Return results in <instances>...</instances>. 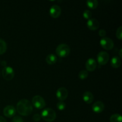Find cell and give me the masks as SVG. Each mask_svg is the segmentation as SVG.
I'll list each match as a JSON object with an SVG mask.
<instances>
[{
  "mask_svg": "<svg viewBox=\"0 0 122 122\" xmlns=\"http://www.w3.org/2000/svg\"><path fill=\"white\" fill-rule=\"evenodd\" d=\"M68 94L69 92L67 89L64 87L58 88L56 92V97L60 101H64L67 98Z\"/></svg>",
  "mask_w": 122,
  "mask_h": 122,
  "instance_id": "ba28073f",
  "label": "cell"
},
{
  "mask_svg": "<svg viewBox=\"0 0 122 122\" xmlns=\"http://www.w3.org/2000/svg\"><path fill=\"white\" fill-rule=\"evenodd\" d=\"M61 13V8L58 5H53L50 9V14L52 18H58Z\"/></svg>",
  "mask_w": 122,
  "mask_h": 122,
  "instance_id": "30bf717a",
  "label": "cell"
},
{
  "mask_svg": "<svg viewBox=\"0 0 122 122\" xmlns=\"http://www.w3.org/2000/svg\"><path fill=\"white\" fill-rule=\"evenodd\" d=\"M83 17L86 19H90L92 17V12L90 10H86L83 13Z\"/></svg>",
  "mask_w": 122,
  "mask_h": 122,
  "instance_id": "44dd1931",
  "label": "cell"
},
{
  "mask_svg": "<svg viewBox=\"0 0 122 122\" xmlns=\"http://www.w3.org/2000/svg\"><path fill=\"white\" fill-rule=\"evenodd\" d=\"M88 75H89V73H88V71L87 70H83L79 71V73L78 74V77L81 79L83 80L85 79H86L88 77Z\"/></svg>",
  "mask_w": 122,
  "mask_h": 122,
  "instance_id": "ffe728a7",
  "label": "cell"
},
{
  "mask_svg": "<svg viewBox=\"0 0 122 122\" xmlns=\"http://www.w3.org/2000/svg\"><path fill=\"white\" fill-rule=\"evenodd\" d=\"M0 63H1V61H0Z\"/></svg>",
  "mask_w": 122,
  "mask_h": 122,
  "instance_id": "f546056e",
  "label": "cell"
},
{
  "mask_svg": "<svg viewBox=\"0 0 122 122\" xmlns=\"http://www.w3.org/2000/svg\"><path fill=\"white\" fill-rule=\"evenodd\" d=\"M119 58H122V49L120 48L119 51Z\"/></svg>",
  "mask_w": 122,
  "mask_h": 122,
  "instance_id": "f1b7e54d",
  "label": "cell"
},
{
  "mask_svg": "<svg viewBox=\"0 0 122 122\" xmlns=\"http://www.w3.org/2000/svg\"><path fill=\"white\" fill-rule=\"evenodd\" d=\"M116 37L120 40L122 39V26L118 27L116 31Z\"/></svg>",
  "mask_w": 122,
  "mask_h": 122,
  "instance_id": "603a6c76",
  "label": "cell"
},
{
  "mask_svg": "<svg viewBox=\"0 0 122 122\" xmlns=\"http://www.w3.org/2000/svg\"><path fill=\"white\" fill-rule=\"evenodd\" d=\"M1 65H2V66H3L4 67H5L7 66V62L5 61H2L1 62Z\"/></svg>",
  "mask_w": 122,
  "mask_h": 122,
  "instance_id": "4316f807",
  "label": "cell"
},
{
  "mask_svg": "<svg viewBox=\"0 0 122 122\" xmlns=\"http://www.w3.org/2000/svg\"><path fill=\"white\" fill-rule=\"evenodd\" d=\"M33 120H34L35 122H39V120L41 119V116L40 114H35L33 116V117H32Z\"/></svg>",
  "mask_w": 122,
  "mask_h": 122,
  "instance_id": "d4e9b609",
  "label": "cell"
},
{
  "mask_svg": "<svg viewBox=\"0 0 122 122\" xmlns=\"http://www.w3.org/2000/svg\"><path fill=\"white\" fill-rule=\"evenodd\" d=\"M109 54L106 51H101L97 55V61L100 65H105L109 60Z\"/></svg>",
  "mask_w": 122,
  "mask_h": 122,
  "instance_id": "52a82bcc",
  "label": "cell"
},
{
  "mask_svg": "<svg viewBox=\"0 0 122 122\" xmlns=\"http://www.w3.org/2000/svg\"><path fill=\"white\" fill-rule=\"evenodd\" d=\"M17 111L21 116H29L33 112V107L31 102L27 99L20 100L17 104Z\"/></svg>",
  "mask_w": 122,
  "mask_h": 122,
  "instance_id": "6da1fadb",
  "label": "cell"
},
{
  "mask_svg": "<svg viewBox=\"0 0 122 122\" xmlns=\"http://www.w3.org/2000/svg\"><path fill=\"white\" fill-rule=\"evenodd\" d=\"M100 26L99 21L95 18H91L87 21V27L91 30H96Z\"/></svg>",
  "mask_w": 122,
  "mask_h": 122,
  "instance_id": "8fae6325",
  "label": "cell"
},
{
  "mask_svg": "<svg viewBox=\"0 0 122 122\" xmlns=\"http://www.w3.org/2000/svg\"><path fill=\"white\" fill-rule=\"evenodd\" d=\"M57 107L59 110L63 111L66 108V104L63 101H59L57 104Z\"/></svg>",
  "mask_w": 122,
  "mask_h": 122,
  "instance_id": "7402d4cb",
  "label": "cell"
},
{
  "mask_svg": "<svg viewBox=\"0 0 122 122\" xmlns=\"http://www.w3.org/2000/svg\"><path fill=\"white\" fill-rule=\"evenodd\" d=\"M94 95L91 92L86 91L83 94V100L87 104H91L94 101Z\"/></svg>",
  "mask_w": 122,
  "mask_h": 122,
  "instance_id": "5bb4252c",
  "label": "cell"
},
{
  "mask_svg": "<svg viewBox=\"0 0 122 122\" xmlns=\"http://www.w3.org/2000/svg\"><path fill=\"white\" fill-rule=\"evenodd\" d=\"M121 59L117 56H114L111 60V66L113 68H119L121 65Z\"/></svg>",
  "mask_w": 122,
  "mask_h": 122,
  "instance_id": "9a60e30c",
  "label": "cell"
},
{
  "mask_svg": "<svg viewBox=\"0 0 122 122\" xmlns=\"http://www.w3.org/2000/svg\"><path fill=\"white\" fill-rule=\"evenodd\" d=\"M41 116L44 121L52 122L56 119V113L52 108H46L41 112Z\"/></svg>",
  "mask_w": 122,
  "mask_h": 122,
  "instance_id": "7a4b0ae2",
  "label": "cell"
},
{
  "mask_svg": "<svg viewBox=\"0 0 122 122\" xmlns=\"http://www.w3.org/2000/svg\"><path fill=\"white\" fill-rule=\"evenodd\" d=\"M98 34L100 36L102 37V38H104V37H105V36L106 35V34H107V32H106V30L102 29H100V30H99Z\"/></svg>",
  "mask_w": 122,
  "mask_h": 122,
  "instance_id": "484cf974",
  "label": "cell"
},
{
  "mask_svg": "<svg viewBox=\"0 0 122 122\" xmlns=\"http://www.w3.org/2000/svg\"><path fill=\"white\" fill-rule=\"evenodd\" d=\"M2 75L6 81H11L14 77V71L11 67L6 66L2 69Z\"/></svg>",
  "mask_w": 122,
  "mask_h": 122,
  "instance_id": "5b68a950",
  "label": "cell"
},
{
  "mask_svg": "<svg viewBox=\"0 0 122 122\" xmlns=\"http://www.w3.org/2000/svg\"><path fill=\"white\" fill-rule=\"evenodd\" d=\"M7 48V45L5 41L0 39V55H2L5 52Z\"/></svg>",
  "mask_w": 122,
  "mask_h": 122,
  "instance_id": "ac0fdd59",
  "label": "cell"
},
{
  "mask_svg": "<svg viewBox=\"0 0 122 122\" xmlns=\"http://www.w3.org/2000/svg\"><path fill=\"white\" fill-rule=\"evenodd\" d=\"M45 60L48 64L52 65V64H54L55 63H56L57 61V57H56V55L53 54H50L46 56Z\"/></svg>",
  "mask_w": 122,
  "mask_h": 122,
  "instance_id": "2e32d148",
  "label": "cell"
},
{
  "mask_svg": "<svg viewBox=\"0 0 122 122\" xmlns=\"http://www.w3.org/2000/svg\"><path fill=\"white\" fill-rule=\"evenodd\" d=\"M32 105L38 109H42L45 107V101L42 97L36 95L33 97L32 100Z\"/></svg>",
  "mask_w": 122,
  "mask_h": 122,
  "instance_id": "277c9868",
  "label": "cell"
},
{
  "mask_svg": "<svg viewBox=\"0 0 122 122\" xmlns=\"http://www.w3.org/2000/svg\"><path fill=\"white\" fill-rule=\"evenodd\" d=\"M110 122H122V117L119 114H114L110 118Z\"/></svg>",
  "mask_w": 122,
  "mask_h": 122,
  "instance_id": "d6986e66",
  "label": "cell"
},
{
  "mask_svg": "<svg viewBox=\"0 0 122 122\" xmlns=\"http://www.w3.org/2000/svg\"><path fill=\"white\" fill-rule=\"evenodd\" d=\"M11 122H24V120L21 117L15 116L13 118Z\"/></svg>",
  "mask_w": 122,
  "mask_h": 122,
  "instance_id": "cb8c5ba5",
  "label": "cell"
},
{
  "mask_svg": "<svg viewBox=\"0 0 122 122\" xmlns=\"http://www.w3.org/2000/svg\"><path fill=\"white\" fill-rule=\"evenodd\" d=\"M86 5L90 9H95L98 5V1L97 0H88L86 1Z\"/></svg>",
  "mask_w": 122,
  "mask_h": 122,
  "instance_id": "e0dca14e",
  "label": "cell"
},
{
  "mask_svg": "<svg viewBox=\"0 0 122 122\" xmlns=\"http://www.w3.org/2000/svg\"><path fill=\"white\" fill-rule=\"evenodd\" d=\"M3 113L5 117L8 118L13 117V116H14L16 113V109L15 108V107L13 106H7L4 108L3 110Z\"/></svg>",
  "mask_w": 122,
  "mask_h": 122,
  "instance_id": "9c48e42d",
  "label": "cell"
},
{
  "mask_svg": "<svg viewBox=\"0 0 122 122\" xmlns=\"http://www.w3.org/2000/svg\"><path fill=\"white\" fill-rule=\"evenodd\" d=\"M104 108V104L103 102L100 101H96L92 106V110L93 112L96 113H100L103 112Z\"/></svg>",
  "mask_w": 122,
  "mask_h": 122,
  "instance_id": "4fadbf2b",
  "label": "cell"
},
{
  "mask_svg": "<svg viewBox=\"0 0 122 122\" xmlns=\"http://www.w3.org/2000/svg\"><path fill=\"white\" fill-rule=\"evenodd\" d=\"M0 122H7V121L3 117L0 116Z\"/></svg>",
  "mask_w": 122,
  "mask_h": 122,
  "instance_id": "83f0119b",
  "label": "cell"
},
{
  "mask_svg": "<svg viewBox=\"0 0 122 122\" xmlns=\"http://www.w3.org/2000/svg\"><path fill=\"white\" fill-rule=\"evenodd\" d=\"M57 56L61 58L67 57L70 52V48L66 44H61L57 46L56 50Z\"/></svg>",
  "mask_w": 122,
  "mask_h": 122,
  "instance_id": "3957f363",
  "label": "cell"
},
{
  "mask_svg": "<svg viewBox=\"0 0 122 122\" xmlns=\"http://www.w3.org/2000/svg\"><path fill=\"white\" fill-rule=\"evenodd\" d=\"M100 45L106 50H111L114 47V42L110 38L104 37L100 40Z\"/></svg>",
  "mask_w": 122,
  "mask_h": 122,
  "instance_id": "8992f818",
  "label": "cell"
},
{
  "mask_svg": "<svg viewBox=\"0 0 122 122\" xmlns=\"http://www.w3.org/2000/svg\"><path fill=\"white\" fill-rule=\"evenodd\" d=\"M97 66V63L96 60L94 58H89L88 60L86 61L85 64L86 69L88 71H93L95 70Z\"/></svg>",
  "mask_w": 122,
  "mask_h": 122,
  "instance_id": "7c38bea8",
  "label": "cell"
}]
</instances>
